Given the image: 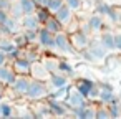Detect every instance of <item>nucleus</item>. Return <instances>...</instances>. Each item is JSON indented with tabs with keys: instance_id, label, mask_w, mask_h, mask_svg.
I'll use <instances>...</instances> for the list:
<instances>
[{
	"instance_id": "f257e3e1",
	"label": "nucleus",
	"mask_w": 121,
	"mask_h": 119,
	"mask_svg": "<svg viewBox=\"0 0 121 119\" xmlns=\"http://www.w3.org/2000/svg\"><path fill=\"white\" fill-rule=\"evenodd\" d=\"M50 91H52V89H50V86H48L47 81H42V79H35V78H32L25 99L32 101V103L45 101V99L50 96Z\"/></svg>"
},
{
	"instance_id": "f03ea898",
	"label": "nucleus",
	"mask_w": 121,
	"mask_h": 119,
	"mask_svg": "<svg viewBox=\"0 0 121 119\" xmlns=\"http://www.w3.org/2000/svg\"><path fill=\"white\" fill-rule=\"evenodd\" d=\"M83 96H86L88 101H96L98 99V94H99V84L95 83L93 79L90 78H78L73 84Z\"/></svg>"
},
{
	"instance_id": "7ed1b4c3",
	"label": "nucleus",
	"mask_w": 121,
	"mask_h": 119,
	"mask_svg": "<svg viewBox=\"0 0 121 119\" xmlns=\"http://www.w3.org/2000/svg\"><path fill=\"white\" fill-rule=\"evenodd\" d=\"M37 45L40 46V50H47V51H56V43H55V33H52L50 30H47L45 27L38 28V41Z\"/></svg>"
},
{
	"instance_id": "20e7f679",
	"label": "nucleus",
	"mask_w": 121,
	"mask_h": 119,
	"mask_svg": "<svg viewBox=\"0 0 121 119\" xmlns=\"http://www.w3.org/2000/svg\"><path fill=\"white\" fill-rule=\"evenodd\" d=\"M55 43H56V51L63 53V55H71L75 53V48L71 45V38L70 33L66 30H61L58 33H55Z\"/></svg>"
},
{
	"instance_id": "39448f33",
	"label": "nucleus",
	"mask_w": 121,
	"mask_h": 119,
	"mask_svg": "<svg viewBox=\"0 0 121 119\" xmlns=\"http://www.w3.org/2000/svg\"><path fill=\"white\" fill-rule=\"evenodd\" d=\"M30 81H32L30 74H18L17 79L13 81V84L10 86L13 96L15 98H25L27 91H28V86H30Z\"/></svg>"
},
{
	"instance_id": "423d86ee",
	"label": "nucleus",
	"mask_w": 121,
	"mask_h": 119,
	"mask_svg": "<svg viewBox=\"0 0 121 119\" xmlns=\"http://www.w3.org/2000/svg\"><path fill=\"white\" fill-rule=\"evenodd\" d=\"M45 101H47V104H48L50 116L60 117V116H68V114H71V111H70V107H68V104H66L65 101L53 99V98H47Z\"/></svg>"
},
{
	"instance_id": "0eeeda50",
	"label": "nucleus",
	"mask_w": 121,
	"mask_h": 119,
	"mask_svg": "<svg viewBox=\"0 0 121 119\" xmlns=\"http://www.w3.org/2000/svg\"><path fill=\"white\" fill-rule=\"evenodd\" d=\"M86 50H88V51L91 53V56L95 58V63L103 61V60H106V56H108V50L103 46V43L99 41V38H91Z\"/></svg>"
},
{
	"instance_id": "6e6552de",
	"label": "nucleus",
	"mask_w": 121,
	"mask_h": 119,
	"mask_svg": "<svg viewBox=\"0 0 121 119\" xmlns=\"http://www.w3.org/2000/svg\"><path fill=\"white\" fill-rule=\"evenodd\" d=\"M70 38H71V45H73L75 51H81V50L88 48L90 40H91V37L86 35L85 32H81L80 28L75 30V32H71V33H70Z\"/></svg>"
},
{
	"instance_id": "1a4fd4ad",
	"label": "nucleus",
	"mask_w": 121,
	"mask_h": 119,
	"mask_svg": "<svg viewBox=\"0 0 121 119\" xmlns=\"http://www.w3.org/2000/svg\"><path fill=\"white\" fill-rule=\"evenodd\" d=\"M65 103L68 104L70 111H73V109H76V107L86 106V104H88V99H86V96H83V94L73 86L71 91H70V94H68V98L65 99Z\"/></svg>"
},
{
	"instance_id": "9d476101",
	"label": "nucleus",
	"mask_w": 121,
	"mask_h": 119,
	"mask_svg": "<svg viewBox=\"0 0 121 119\" xmlns=\"http://www.w3.org/2000/svg\"><path fill=\"white\" fill-rule=\"evenodd\" d=\"M118 99V96H116V93H114V89H113V86L111 84H108V83H104V84H99V94H98V103H101V104H111L113 101H116Z\"/></svg>"
},
{
	"instance_id": "9b49d317",
	"label": "nucleus",
	"mask_w": 121,
	"mask_h": 119,
	"mask_svg": "<svg viewBox=\"0 0 121 119\" xmlns=\"http://www.w3.org/2000/svg\"><path fill=\"white\" fill-rule=\"evenodd\" d=\"M12 68L17 74H30V70H32V61L28 58H25L23 55L17 56L12 60Z\"/></svg>"
},
{
	"instance_id": "f8f14e48",
	"label": "nucleus",
	"mask_w": 121,
	"mask_h": 119,
	"mask_svg": "<svg viewBox=\"0 0 121 119\" xmlns=\"http://www.w3.org/2000/svg\"><path fill=\"white\" fill-rule=\"evenodd\" d=\"M30 76H32V78H35V79L48 81V78H50V71L47 70V66L43 65V61H42V60H38V61H33V63H32Z\"/></svg>"
},
{
	"instance_id": "ddd939ff",
	"label": "nucleus",
	"mask_w": 121,
	"mask_h": 119,
	"mask_svg": "<svg viewBox=\"0 0 121 119\" xmlns=\"http://www.w3.org/2000/svg\"><path fill=\"white\" fill-rule=\"evenodd\" d=\"M53 15H55V17L61 22V23H63V27H68V25L75 20V12H73V10H71L66 4H65V5H61V7H60V8H58Z\"/></svg>"
},
{
	"instance_id": "4468645a",
	"label": "nucleus",
	"mask_w": 121,
	"mask_h": 119,
	"mask_svg": "<svg viewBox=\"0 0 121 119\" xmlns=\"http://www.w3.org/2000/svg\"><path fill=\"white\" fill-rule=\"evenodd\" d=\"M47 83H48L50 89H58V88H63V86L70 84V78L66 74L60 73V71H55V73L50 74V78H48Z\"/></svg>"
},
{
	"instance_id": "2eb2a0df",
	"label": "nucleus",
	"mask_w": 121,
	"mask_h": 119,
	"mask_svg": "<svg viewBox=\"0 0 121 119\" xmlns=\"http://www.w3.org/2000/svg\"><path fill=\"white\" fill-rule=\"evenodd\" d=\"M71 114L78 119H95L96 117V106L95 104H86V106L73 109Z\"/></svg>"
},
{
	"instance_id": "dca6fc26",
	"label": "nucleus",
	"mask_w": 121,
	"mask_h": 119,
	"mask_svg": "<svg viewBox=\"0 0 121 119\" xmlns=\"http://www.w3.org/2000/svg\"><path fill=\"white\" fill-rule=\"evenodd\" d=\"M17 73L13 71V68H10L9 65H2L0 66V81L5 84V88H10L13 84V81L17 79Z\"/></svg>"
},
{
	"instance_id": "f3484780",
	"label": "nucleus",
	"mask_w": 121,
	"mask_h": 119,
	"mask_svg": "<svg viewBox=\"0 0 121 119\" xmlns=\"http://www.w3.org/2000/svg\"><path fill=\"white\" fill-rule=\"evenodd\" d=\"M104 20H106V18H104L103 15H99L98 12L88 15V18H86V22H88V25L91 27L93 33H99V32L104 28Z\"/></svg>"
},
{
	"instance_id": "a211bd4d",
	"label": "nucleus",
	"mask_w": 121,
	"mask_h": 119,
	"mask_svg": "<svg viewBox=\"0 0 121 119\" xmlns=\"http://www.w3.org/2000/svg\"><path fill=\"white\" fill-rule=\"evenodd\" d=\"M99 41L103 43V46L108 50V51H114V32L113 30H109V28H103L101 32H99Z\"/></svg>"
},
{
	"instance_id": "6ab92c4d",
	"label": "nucleus",
	"mask_w": 121,
	"mask_h": 119,
	"mask_svg": "<svg viewBox=\"0 0 121 119\" xmlns=\"http://www.w3.org/2000/svg\"><path fill=\"white\" fill-rule=\"evenodd\" d=\"M20 23H22V30H38V28L42 27V23H40V20L37 18L35 13H32V15H23L22 20H20Z\"/></svg>"
},
{
	"instance_id": "aec40b11",
	"label": "nucleus",
	"mask_w": 121,
	"mask_h": 119,
	"mask_svg": "<svg viewBox=\"0 0 121 119\" xmlns=\"http://www.w3.org/2000/svg\"><path fill=\"white\" fill-rule=\"evenodd\" d=\"M42 27H45V28H47V30H50L52 33H58V32L65 30L63 23H61V22H60V20H58L55 15H52V17H50V18H48V20H47V22H45Z\"/></svg>"
},
{
	"instance_id": "412c9836",
	"label": "nucleus",
	"mask_w": 121,
	"mask_h": 119,
	"mask_svg": "<svg viewBox=\"0 0 121 119\" xmlns=\"http://www.w3.org/2000/svg\"><path fill=\"white\" fill-rule=\"evenodd\" d=\"M71 88H73V84L70 83V84H66V86H63V88H58V89H52V91H50V96H48V98H53V99H60V101H65V99L68 98V94H70Z\"/></svg>"
},
{
	"instance_id": "4be33fe9",
	"label": "nucleus",
	"mask_w": 121,
	"mask_h": 119,
	"mask_svg": "<svg viewBox=\"0 0 121 119\" xmlns=\"http://www.w3.org/2000/svg\"><path fill=\"white\" fill-rule=\"evenodd\" d=\"M42 61H43V65L47 66V70L50 71V74H52V73H55V71H58V63H60V60H58L56 56L47 55V56H43V58H42Z\"/></svg>"
},
{
	"instance_id": "5701e85b",
	"label": "nucleus",
	"mask_w": 121,
	"mask_h": 119,
	"mask_svg": "<svg viewBox=\"0 0 121 119\" xmlns=\"http://www.w3.org/2000/svg\"><path fill=\"white\" fill-rule=\"evenodd\" d=\"M18 2H20L22 10H23V15H32L38 8V5H37L35 0H18Z\"/></svg>"
},
{
	"instance_id": "b1692460",
	"label": "nucleus",
	"mask_w": 121,
	"mask_h": 119,
	"mask_svg": "<svg viewBox=\"0 0 121 119\" xmlns=\"http://www.w3.org/2000/svg\"><path fill=\"white\" fill-rule=\"evenodd\" d=\"M58 71L63 73V74H66L68 78H73V76H75V66H73L70 61H66V60H60V63H58Z\"/></svg>"
},
{
	"instance_id": "393cba45",
	"label": "nucleus",
	"mask_w": 121,
	"mask_h": 119,
	"mask_svg": "<svg viewBox=\"0 0 121 119\" xmlns=\"http://www.w3.org/2000/svg\"><path fill=\"white\" fill-rule=\"evenodd\" d=\"M114 7H111V5H108V4H104L103 0H96V4H95V12H98L99 15H103L104 18L111 13V10H113Z\"/></svg>"
},
{
	"instance_id": "a878e982",
	"label": "nucleus",
	"mask_w": 121,
	"mask_h": 119,
	"mask_svg": "<svg viewBox=\"0 0 121 119\" xmlns=\"http://www.w3.org/2000/svg\"><path fill=\"white\" fill-rule=\"evenodd\" d=\"M9 13H10V17H13V18L22 20L23 10H22V7H20V2H18V0H13V2H12V5H10V8H9Z\"/></svg>"
},
{
	"instance_id": "bb28decb",
	"label": "nucleus",
	"mask_w": 121,
	"mask_h": 119,
	"mask_svg": "<svg viewBox=\"0 0 121 119\" xmlns=\"http://www.w3.org/2000/svg\"><path fill=\"white\" fill-rule=\"evenodd\" d=\"M35 15H37V18L40 20V23L43 25V23H45V22H47L53 13H52L47 7H38V8H37V12H35Z\"/></svg>"
},
{
	"instance_id": "cd10ccee",
	"label": "nucleus",
	"mask_w": 121,
	"mask_h": 119,
	"mask_svg": "<svg viewBox=\"0 0 121 119\" xmlns=\"http://www.w3.org/2000/svg\"><path fill=\"white\" fill-rule=\"evenodd\" d=\"M109 117H111V114H109L108 106L99 103V104L96 106V117H95V119H109Z\"/></svg>"
},
{
	"instance_id": "c85d7f7f",
	"label": "nucleus",
	"mask_w": 121,
	"mask_h": 119,
	"mask_svg": "<svg viewBox=\"0 0 121 119\" xmlns=\"http://www.w3.org/2000/svg\"><path fill=\"white\" fill-rule=\"evenodd\" d=\"M12 40H13V43H15V45H17V46H18L20 50H23L25 46H28V45H30V43L27 41V38H25V35H23L22 32L15 33V35L12 37Z\"/></svg>"
},
{
	"instance_id": "c756f323",
	"label": "nucleus",
	"mask_w": 121,
	"mask_h": 119,
	"mask_svg": "<svg viewBox=\"0 0 121 119\" xmlns=\"http://www.w3.org/2000/svg\"><path fill=\"white\" fill-rule=\"evenodd\" d=\"M108 109H109V114H111V117H121V103H119V99H116V101H113L111 104H108Z\"/></svg>"
},
{
	"instance_id": "7c9ffc66",
	"label": "nucleus",
	"mask_w": 121,
	"mask_h": 119,
	"mask_svg": "<svg viewBox=\"0 0 121 119\" xmlns=\"http://www.w3.org/2000/svg\"><path fill=\"white\" fill-rule=\"evenodd\" d=\"M22 33L25 35V38H27V41L30 43V45H37V41H38V30H22Z\"/></svg>"
},
{
	"instance_id": "2f4dec72",
	"label": "nucleus",
	"mask_w": 121,
	"mask_h": 119,
	"mask_svg": "<svg viewBox=\"0 0 121 119\" xmlns=\"http://www.w3.org/2000/svg\"><path fill=\"white\" fill-rule=\"evenodd\" d=\"M61 5H65V0H48V2H47V8L52 13H55Z\"/></svg>"
},
{
	"instance_id": "473e14b6",
	"label": "nucleus",
	"mask_w": 121,
	"mask_h": 119,
	"mask_svg": "<svg viewBox=\"0 0 121 119\" xmlns=\"http://www.w3.org/2000/svg\"><path fill=\"white\" fill-rule=\"evenodd\" d=\"M15 114V109L10 103H2V117H12Z\"/></svg>"
},
{
	"instance_id": "72a5a7b5",
	"label": "nucleus",
	"mask_w": 121,
	"mask_h": 119,
	"mask_svg": "<svg viewBox=\"0 0 121 119\" xmlns=\"http://www.w3.org/2000/svg\"><path fill=\"white\" fill-rule=\"evenodd\" d=\"M65 4L73 10V12H80L83 8V0H65Z\"/></svg>"
},
{
	"instance_id": "f704fd0d",
	"label": "nucleus",
	"mask_w": 121,
	"mask_h": 119,
	"mask_svg": "<svg viewBox=\"0 0 121 119\" xmlns=\"http://www.w3.org/2000/svg\"><path fill=\"white\" fill-rule=\"evenodd\" d=\"M114 51L121 53V28L114 30Z\"/></svg>"
},
{
	"instance_id": "c9c22d12",
	"label": "nucleus",
	"mask_w": 121,
	"mask_h": 119,
	"mask_svg": "<svg viewBox=\"0 0 121 119\" xmlns=\"http://www.w3.org/2000/svg\"><path fill=\"white\" fill-rule=\"evenodd\" d=\"M9 61H10L9 53H7L5 50H2V48H0V66H2V65H9Z\"/></svg>"
},
{
	"instance_id": "e433bc0d",
	"label": "nucleus",
	"mask_w": 121,
	"mask_h": 119,
	"mask_svg": "<svg viewBox=\"0 0 121 119\" xmlns=\"http://www.w3.org/2000/svg\"><path fill=\"white\" fill-rule=\"evenodd\" d=\"M10 18V13L9 10H4V8H0V25H4L7 20Z\"/></svg>"
},
{
	"instance_id": "4c0bfd02",
	"label": "nucleus",
	"mask_w": 121,
	"mask_h": 119,
	"mask_svg": "<svg viewBox=\"0 0 121 119\" xmlns=\"http://www.w3.org/2000/svg\"><path fill=\"white\" fill-rule=\"evenodd\" d=\"M13 0H0V8H4V10H9L10 5H12Z\"/></svg>"
},
{
	"instance_id": "58836bf2",
	"label": "nucleus",
	"mask_w": 121,
	"mask_h": 119,
	"mask_svg": "<svg viewBox=\"0 0 121 119\" xmlns=\"http://www.w3.org/2000/svg\"><path fill=\"white\" fill-rule=\"evenodd\" d=\"M35 2H37L38 7H47V2H48V0H35Z\"/></svg>"
},
{
	"instance_id": "ea45409f",
	"label": "nucleus",
	"mask_w": 121,
	"mask_h": 119,
	"mask_svg": "<svg viewBox=\"0 0 121 119\" xmlns=\"http://www.w3.org/2000/svg\"><path fill=\"white\" fill-rule=\"evenodd\" d=\"M4 88H5V84H4L2 81H0V91H4Z\"/></svg>"
},
{
	"instance_id": "a19ab883",
	"label": "nucleus",
	"mask_w": 121,
	"mask_h": 119,
	"mask_svg": "<svg viewBox=\"0 0 121 119\" xmlns=\"http://www.w3.org/2000/svg\"><path fill=\"white\" fill-rule=\"evenodd\" d=\"M2 99H4V91H0V103H2Z\"/></svg>"
},
{
	"instance_id": "79ce46f5",
	"label": "nucleus",
	"mask_w": 121,
	"mask_h": 119,
	"mask_svg": "<svg viewBox=\"0 0 121 119\" xmlns=\"http://www.w3.org/2000/svg\"><path fill=\"white\" fill-rule=\"evenodd\" d=\"M0 117H2V103H0Z\"/></svg>"
},
{
	"instance_id": "37998d69",
	"label": "nucleus",
	"mask_w": 121,
	"mask_h": 119,
	"mask_svg": "<svg viewBox=\"0 0 121 119\" xmlns=\"http://www.w3.org/2000/svg\"><path fill=\"white\" fill-rule=\"evenodd\" d=\"M119 27H121V20H119Z\"/></svg>"
}]
</instances>
